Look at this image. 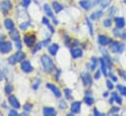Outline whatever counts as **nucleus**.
<instances>
[{
    "label": "nucleus",
    "instance_id": "obj_27",
    "mask_svg": "<svg viewBox=\"0 0 126 116\" xmlns=\"http://www.w3.org/2000/svg\"><path fill=\"white\" fill-rule=\"evenodd\" d=\"M84 102H86V104H88V105H92V104L94 103V99H93L92 97H88V96H86L85 99H84Z\"/></svg>",
    "mask_w": 126,
    "mask_h": 116
},
{
    "label": "nucleus",
    "instance_id": "obj_35",
    "mask_svg": "<svg viewBox=\"0 0 126 116\" xmlns=\"http://www.w3.org/2000/svg\"><path fill=\"white\" fill-rule=\"evenodd\" d=\"M113 34L116 36V37H121V34H122V31L119 28L113 29Z\"/></svg>",
    "mask_w": 126,
    "mask_h": 116
},
{
    "label": "nucleus",
    "instance_id": "obj_51",
    "mask_svg": "<svg viewBox=\"0 0 126 116\" xmlns=\"http://www.w3.org/2000/svg\"><path fill=\"white\" fill-rule=\"evenodd\" d=\"M47 27H48V29H49V30L51 31V33H54L55 32V30H54V28L49 24V25H47Z\"/></svg>",
    "mask_w": 126,
    "mask_h": 116
},
{
    "label": "nucleus",
    "instance_id": "obj_61",
    "mask_svg": "<svg viewBox=\"0 0 126 116\" xmlns=\"http://www.w3.org/2000/svg\"><path fill=\"white\" fill-rule=\"evenodd\" d=\"M123 2H124V3L126 4V0H123Z\"/></svg>",
    "mask_w": 126,
    "mask_h": 116
},
{
    "label": "nucleus",
    "instance_id": "obj_1",
    "mask_svg": "<svg viewBox=\"0 0 126 116\" xmlns=\"http://www.w3.org/2000/svg\"><path fill=\"white\" fill-rule=\"evenodd\" d=\"M40 59H41V63H42V65H43V68H44L45 72L51 73L53 70L56 69V67H55V65H54V63H53V61H52V59L49 58L47 55H43Z\"/></svg>",
    "mask_w": 126,
    "mask_h": 116
},
{
    "label": "nucleus",
    "instance_id": "obj_19",
    "mask_svg": "<svg viewBox=\"0 0 126 116\" xmlns=\"http://www.w3.org/2000/svg\"><path fill=\"white\" fill-rule=\"evenodd\" d=\"M100 62H101V70L103 71V74H104L105 76H108V72H107V63H106L104 58H100Z\"/></svg>",
    "mask_w": 126,
    "mask_h": 116
},
{
    "label": "nucleus",
    "instance_id": "obj_23",
    "mask_svg": "<svg viewBox=\"0 0 126 116\" xmlns=\"http://www.w3.org/2000/svg\"><path fill=\"white\" fill-rule=\"evenodd\" d=\"M102 15H103V12L102 11H98V12H96V13H93L92 15H91V17H90V19L91 20H98V19H100L101 17H102Z\"/></svg>",
    "mask_w": 126,
    "mask_h": 116
},
{
    "label": "nucleus",
    "instance_id": "obj_14",
    "mask_svg": "<svg viewBox=\"0 0 126 116\" xmlns=\"http://www.w3.org/2000/svg\"><path fill=\"white\" fill-rule=\"evenodd\" d=\"M79 5L84 9V10H86V11H89L93 6L91 5V3L88 1V0H81L80 2H79Z\"/></svg>",
    "mask_w": 126,
    "mask_h": 116
},
{
    "label": "nucleus",
    "instance_id": "obj_9",
    "mask_svg": "<svg viewBox=\"0 0 126 116\" xmlns=\"http://www.w3.org/2000/svg\"><path fill=\"white\" fill-rule=\"evenodd\" d=\"M21 68H22V70H23L24 72H27V73H30V72H32V70H33L32 64H31V62H30L29 60L23 61V62H22V65H21Z\"/></svg>",
    "mask_w": 126,
    "mask_h": 116
},
{
    "label": "nucleus",
    "instance_id": "obj_57",
    "mask_svg": "<svg viewBox=\"0 0 126 116\" xmlns=\"http://www.w3.org/2000/svg\"><path fill=\"white\" fill-rule=\"evenodd\" d=\"M2 80H4V75H3V73L0 72V81H2Z\"/></svg>",
    "mask_w": 126,
    "mask_h": 116
},
{
    "label": "nucleus",
    "instance_id": "obj_13",
    "mask_svg": "<svg viewBox=\"0 0 126 116\" xmlns=\"http://www.w3.org/2000/svg\"><path fill=\"white\" fill-rule=\"evenodd\" d=\"M80 107H81V102H74L71 104L70 110L72 113H79L80 112Z\"/></svg>",
    "mask_w": 126,
    "mask_h": 116
},
{
    "label": "nucleus",
    "instance_id": "obj_59",
    "mask_svg": "<svg viewBox=\"0 0 126 116\" xmlns=\"http://www.w3.org/2000/svg\"><path fill=\"white\" fill-rule=\"evenodd\" d=\"M53 23H54V25H58V24H59L58 20H56V19H54V22H53Z\"/></svg>",
    "mask_w": 126,
    "mask_h": 116
},
{
    "label": "nucleus",
    "instance_id": "obj_39",
    "mask_svg": "<svg viewBox=\"0 0 126 116\" xmlns=\"http://www.w3.org/2000/svg\"><path fill=\"white\" fill-rule=\"evenodd\" d=\"M110 26H111V20L107 19V20L104 22V27H106V28H110Z\"/></svg>",
    "mask_w": 126,
    "mask_h": 116
},
{
    "label": "nucleus",
    "instance_id": "obj_20",
    "mask_svg": "<svg viewBox=\"0 0 126 116\" xmlns=\"http://www.w3.org/2000/svg\"><path fill=\"white\" fill-rule=\"evenodd\" d=\"M44 10H45V12H46V14H47L48 17H50V18H54L53 11H52L51 7H50L48 4H45V5H44Z\"/></svg>",
    "mask_w": 126,
    "mask_h": 116
},
{
    "label": "nucleus",
    "instance_id": "obj_3",
    "mask_svg": "<svg viewBox=\"0 0 126 116\" xmlns=\"http://www.w3.org/2000/svg\"><path fill=\"white\" fill-rule=\"evenodd\" d=\"M0 8L4 15H8V12L13 8V4L9 0H5L0 3Z\"/></svg>",
    "mask_w": 126,
    "mask_h": 116
},
{
    "label": "nucleus",
    "instance_id": "obj_24",
    "mask_svg": "<svg viewBox=\"0 0 126 116\" xmlns=\"http://www.w3.org/2000/svg\"><path fill=\"white\" fill-rule=\"evenodd\" d=\"M97 63H98V59L96 58H92V61H91V64H88L89 68L91 70H95L96 66H97Z\"/></svg>",
    "mask_w": 126,
    "mask_h": 116
},
{
    "label": "nucleus",
    "instance_id": "obj_46",
    "mask_svg": "<svg viewBox=\"0 0 126 116\" xmlns=\"http://www.w3.org/2000/svg\"><path fill=\"white\" fill-rule=\"evenodd\" d=\"M88 1L91 3L92 6H95V5H97L98 3H100V0H88Z\"/></svg>",
    "mask_w": 126,
    "mask_h": 116
},
{
    "label": "nucleus",
    "instance_id": "obj_18",
    "mask_svg": "<svg viewBox=\"0 0 126 116\" xmlns=\"http://www.w3.org/2000/svg\"><path fill=\"white\" fill-rule=\"evenodd\" d=\"M4 26H5V28L8 29V30H11V29H13L15 28L14 22L11 19H6L5 22H4Z\"/></svg>",
    "mask_w": 126,
    "mask_h": 116
},
{
    "label": "nucleus",
    "instance_id": "obj_53",
    "mask_svg": "<svg viewBox=\"0 0 126 116\" xmlns=\"http://www.w3.org/2000/svg\"><path fill=\"white\" fill-rule=\"evenodd\" d=\"M94 114H95V115H97V116H101V115H102V114H101V113L98 111V109H97V108H94Z\"/></svg>",
    "mask_w": 126,
    "mask_h": 116
},
{
    "label": "nucleus",
    "instance_id": "obj_4",
    "mask_svg": "<svg viewBox=\"0 0 126 116\" xmlns=\"http://www.w3.org/2000/svg\"><path fill=\"white\" fill-rule=\"evenodd\" d=\"M12 50V43L9 41L0 42V52L2 54H7Z\"/></svg>",
    "mask_w": 126,
    "mask_h": 116
},
{
    "label": "nucleus",
    "instance_id": "obj_48",
    "mask_svg": "<svg viewBox=\"0 0 126 116\" xmlns=\"http://www.w3.org/2000/svg\"><path fill=\"white\" fill-rule=\"evenodd\" d=\"M50 40H51L50 38H48V39H46V40H44V41L42 42V44H43V46H47V45H48V44L50 43Z\"/></svg>",
    "mask_w": 126,
    "mask_h": 116
},
{
    "label": "nucleus",
    "instance_id": "obj_56",
    "mask_svg": "<svg viewBox=\"0 0 126 116\" xmlns=\"http://www.w3.org/2000/svg\"><path fill=\"white\" fill-rule=\"evenodd\" d=\"M4 39H5V36L4 35H0V42L4 41Z\"/></svg>",
    "mask_w": 126,
    "mask_h": 116
},
{
    "label": "nucleus",
    "instance_id": "obj_43",
    "mask_svg": "<svg viewBox=\"0 0 126 116\" xmlns=\"http://www.w3.org/2000/svg\"><path fill=\"white\" fill-rule=\"evenodd\" d=\"M119 111V107H116V106H113L110 110V113H116Z\"/></svg>",
    "mask_w": 126,
    "mask_h": 116
},
{
    "label": "nucleus",
    "instance_id": "obj_28",
    "mask_svg": "<svg viewBox=\"0 0 126 116\" xmlns=\"http://www.w3.org/2000/svg\"><path fill=\"white\" fill-rule=\"evenodd\" d=\"M110 1L111 0H100V5H101V7L103 9H105V8H107L109 6V4L110 3Z\"/></svg>",
    "mask_w": 126,
    "mask_h": 116
},
{
    "label": "nucleus",
    "instance_id": "obj_2",
    "mask_svg": "<svg viewBox=\"0 0 126 116\" xmlns=\"http://www.w3.org/2000/svg\"><path fill=\"white\" fill-rule=\"evenodd\" d=\"M125 49V45L123 43H118V42H110V51L113 54H120L124 51Z\"/></svg>",
    "mask_w": 126,
    "mask_h": 116
},
{
    "label": "nucleus",
    "instance_id": "obj_11",
    "mask_svg": "<svg viewBox=\"0 0 126 116\" xmlns=\"http://www.w3.org/2000/svg\"><path fill=\"white\" fill-rule=\"evenodd\" d=\"M43 114L45 116H56L57 115V111L53 107L46 106V107L43 108Z\"/></svg>",
    "mask_w": 126,
    "mask_h": 116
},
{
    "label": "nucleus",
    "instance_id": "obj_8",
    "mask_svg": "<svg viewBox=\"0 0 126 116\" xmlns=\"http://www.w3.org/2000/svg\"><path fill=\"white\" fill-rule=\"evenodd\" d=\"M8 102H9V103H10L14 108H16V109H18V108L21 107V104H20L19 101L17 100V98H16L15 96H9Z\"/></svg>",
    "mask_w": 126,
    "mask_h": 116
},
{
    "label": "nucleus",
    "instance_id": "obj_40",
    "mask_svg": "<svg viewBox=\"0 0 126 116\" xmlns=\"http://www.w3.org/2000/svg\"><path fill=\"white\" fill-rule=\"evenodd\" d=\"M118 73H119V75H120L124 80H126V71H124L123 69H119V70H118Z\"/></svg>",
    "mask_w": 126,
    "mask_h": 116
},
{
    "label": "nucleus",
    "instance_id": "obj_37",
    "mask_svg": "<svg viewBox=\"0 0 126 116\" xmlns=\"http://www.w3.org/2000/svg\"><path fill=\"white\" fill-rule=\"evenodd\" d=\"M64 95H65V98L67 100H71V91L69 89H65L64 90Z\"/></svg>",
    "mask_w": 126,
    "mask_h": 116
},
{
    "label": "nucleus",
    "instance_id": "obj_58",
    "mask_svg": "<svg viewBox=\"0 0 126 116\" xmlns=\"http://www.w3.org/2000/svg\"><path fill=\"white\" fill-rule=\"evenodd\" d=\"M113 100H114V98H113V97H112V98H110V101H109V102H110V103H112V102H113Z\"/></svg>",
    "mask_w": 126,
    "mask_h": 116
},
{
    "label": "nucleus",
    "instance_id": "obj_45",
    "mask_svg": "<svg viewBox=\"0 0 126 116\" xmlns=\"http://www.w3.org/2000/svg\"><path fill=\"white\" fill-rule=\"evenodd\" d=\"M42 23H43L44 25H46V26H47V25H49V24H50V21H49L46 17H44V18L42 19Z\"/></svg>",
    "mask_w": 126,
    "mask_h": 116
},
{
    "label": "nucleus",
    "instance_id": "obj_31",
    "mask_svg": "<svg viewBox=\"0 0 126 116\" xmlns=\"http://www.w3.org/2000/svg\"><path fill=\"white\" fill-rule=\"evenodd\" d=\"M13 92V86L11 85V84H7L6 86H5V93L7 94V95H9V94H11Z\"/></svg>",
    "mask_w": 126,
    "mask_h": 116
},
{
    "label": "nucleus",
    "instance_id": "obj_49",
    "mask_svg": "<svg viewBox=\"0 0 126 116\" xmlns=\"http://www.w3.org/2000/svg\"><path fill=\"white\" fill-rule=\"evenodd\" d=\"M9 115L15 116V115H19V114H18V112H17L16 110H11V111L9 112Z\"/></svg>",
    "mask_w": 126,
    "mask_h": 116
},
{
    "label": "nucleus",
    "instance_id": "obj_5",
    "mask_svg": "<svg viewBox=\"0 0 126 116\" xmlns=\"http://www.w3.org/2000/svg\"><path fill=\"white\" fill-rule=\"evenodd\" d=\"M36 41V36L34 34H27L24 37V42L28 47L34 46V43Z\"/></svg>",
    "mask_w": 126,
    "mask_h": 116
},
{
    "label": "nucleus",
    "instance_id": "obj_34",
    "mask_svg": "<svg viewBox=\"0 0 126 116\" xmlns=\"http://www.w3.org/2000/svg\"><path fill=\"white\" fill-rule=\"evenodd\" d=\"M30 26H31V22H24L23 24L20 25V28H21V29L25 30V29H28V27H30Z\"/></svg>",
    "mask_w": 126,
    "mask_h": 116
},
{
    "label": "nucleus",
    "instance_id": "obj_30",
    "mask_svg": "<svg viewBox=\"0 0 126 116\" xmlns=\"http://www.w3.org/2000/svg\"><path fill=\"white\" fill-rule=\"evenodd\" d=\"M8 61H9V63L10 64H12V65H14V64H16L18 61H17V58H16V56L15 55H13V56H11L10 58H8Z\"/></svg>",
    "mask_w": 126,
    "mask_h": 116
},
{
    "label": "nucleus",
    "instance_id": "obj_17",
    "mask_svg": "<svg viewBox=\"0 0 126 116\" xmlns=\"http://www.w3.org/2000/svg\"><path fill=\"white\" fill-rule=\"evenodd\" d=\"M48 50H49V53L52 56H56V54H57V52L59 50V45L58 44H52V45L49 46Z\"/></svg>",
    "mask_w": 126,
    "mask_h": 116
},
{
    "label": "nucleus",
    "instance_id": "obj_62",
    "mask_svg": "<svg viewBox=\"0 0 126 116\" xmlns=\"http://www.w3.org/2000/svg\"><path fill=\"white\" fill-rule=\"evenodd\" d=\"M0 29H1V26H0Z\"/></svg>",
    "mask_w": 126,
    "mask_h": 116
},
{
    "label": "nucleus",
    "instance_id": "obj_15",
    "mask_svg": "<svg viewBox=\"0 0 126 116\" xmlns=\"http://www.w3.org/2000/svg\"><path fill=\"white\" fill-rule=\"evenodd\" d=\"M9 35H10V37H11L14 41L20 39V34H19V31H18L17 29H11V30H9Z\"/></svg>",
    "mask_w": 126,
    "mask_h": 116
},
{
    "label": "nucleus",
    "instance_id": "obj_33",
    "mask_svg": "<svg viewBox=\"0 0 126 116\" xmlns=\"http://www.w3.org/2000/svg\"><path fill=\"white\" fill-rule=\"evenodd\" d=\"M32 107H33V105H32V103H26L25 106H24V109H25V111H27V112H31Z\"/></svg>",
    "mask_w": 126,
    "mask_h": 116
},
{
    "label": "nucleus",
    "instance_id": "obj_38",
    "mask_svg": "<svg viewBox=\"0 0 126 116\" xmlns=\"http://www.w3.org/2000/svg\"><path fill=\"white\" fill-rule=\"evenodd\" d=\"M42 46H43V44H42V42L41 43H38L36 46H35V48H34V50L32 51V54H35L37 51H39V50H41V48H42Z\"/></svg>",
    "mask_w": 126,
    "mask_h": 116
},
{
    "label": "nucleus",
    "instance_id": "obj_44",
    "mask_svg": "<svg viewBox=\"0 0 126 116\" xmlns=\"http://www.w3.org/2000/svg\"><path fill=\"white\" fill-rule=\"evenodd\" d=\"M107 86H108V88H109L110 90H112V89H113V84H112V82L110 81V80L107 81Z\"/></svg>",
    "mask_w": 126,
    "mask_h": 116
},
{
    "label": "nucleus",
    "instance_id": "obj_25",
    "mask_svg": "<svg viewBox=\"0 0 126 116\" xmlns=\"http://www.w3.org/2000/svg\"><path fill=\"white\" fill-rule=\"evenodd\" d=\"M40 83H41V80L39 78H35L33 83H32V89L33 90H37L38 87H39V85H40Z\"/></svg>",
    "mask_w": 126,
    "mask_h": 116
},
{
    "label": "nucleus",
    "instance_id": "obj_52",
    "mask_svg": "<svg viewBox=\"0 0 126 116\" xmlns=\"http://www.w3.org/2000/svg\"><path fill=\"white\" fill-rule=\"evenodd\" d=\"M60 74H61V70H60V69H58V73L55 75V79H56V80H58V79H59V77H60Z\"/></svg>",
    "mask_w": 126,
    "mask_h": 116
},
{
    "label": "nucleus",
    "instance_id": "obj_60",
    "mask_svg": "<svg viewBox=\"0 0 126 116\" xmlns=\"http://www.w3.org/2000/svg\"><path fill=\"white\" fill-rule=\"evenodd\" d=\"M108 95H109V93H108V92H106V93H105V94H104V97H107V96H108Z\"/></svg>",
    "mask_w": 126,
    "mask_h": 116
},
{
    "label": "nucleus",
    "instance_id": "obj_26",
    "mask_svg": "<svg viewBox=\"0 0 126 116\" xmlns=\"http://www.w3.org/2000/svg\"><path fill=\"white\" fill-rule=\"evenodd\" d=\"M112 97L114 98V101H115L118 104H121V103H122V99H121V97L118 96L116 93H112Z\"/></svg>",
    "mask_w": 126,
    "mask_h": 116
},
{
    "label": "nucleus",
    "instance_id": "obj_55",
    "mask_svg": "<svg viewBox=\"0 0 126 116\" xmlns=\"http://www.w3.org/2000/svg\"><path fill=\"white\" fill-rule=\"evenodd\" d=\"M121 38H122V39H126V30L122 32V34H121Z\"/></svg>",
    "mask_w": 126,
    "mask_h": 116
},
{
    "label": "nucleus",
    "instance_id": "obj_32",
    "mask_svg": "<svg viewBox=\"0 0 126 116\" xmlns=\"http://www.w3.org/2000/svg\"><path fill=\"white\" fill-rule=\"evenodd\" d=\"M59 107H60L61 109H66V108H67V104H66V102H65L63 100H61V101H60V102H59Z\"/></svg>",
    "mask_w": 126,
    "mask_h": 116
},
{
    "label": "nucleus",
    "instance_id": "obj_16",
    "mask_svg": "<svg viewBox=\"0 0 126 116\" xmlns=\"http://www.w3.org/2000/svg\"><path fill=\"white\" fill-rule=\"evenodd\" d=\"M115 24H116V27L119 28V29H122L125 27V20L121 17H116L115 18Z\"/></svg>",
    "mask_w": 126,
    "mask_h": 116
},
{
    "label": "nucleus",
    "instance_id": "obj_36",
    "mask_svg": "<svg viewBox=\"0 0 126 116\" xmlns=\"http://www.w3.org/2000/svg\"><path fill=\"white\" fill-rule=\"evenodd\" d=\"M117 89H118V91L121 93V95H123V96L126 97V87L121 86V85H117Z\"/></svg>",
    "mask_w": 126,
    "mask_h": 116
},
{
    "label": "nucleus",
    "instance_id": "obj_50",
    "mask_svg": "<svg viewBox=\"0 0 126 116\" xmlns=\"http://www.w3.org/2000/svg\"><path fill=\"white\" fill-rule=\"evenodd\" d=\"M100 77H101V72L98 70L96 72V74H95V79H100Z\"/></svg>",
    "mask_w": 126,
    "mask_h": 116
},
{
    "label": "nucleus",
    "instance_id": "obj_7",
    "mask_svg": "<svg viewBox=\"0 0 126 116\" xmlns=\"http://www.w3.org/2000/svg\"><path fill=\"white\" fill-rule=\"evenodd\" d=\"M46 87L48 88L49 90H51V91L53 92V94H54L57 98H61V97H62V93L60 92L59 88L56 87L55 85H53V84H51V83H47V84H46Z\"/></svg>",
    "mask_w": 126,
    "mask_h": 116
},
{
    "label": "nucleus",
    "instance_id": "obj_29",
    "mask_svg": "<svg viewBox=\"0 0 126 116\" xmlns=\"http://www.w3.org/2000/svg\"><path fill=\"white\" fill-rule=\"evenodd\" d=\"M85 22H86V25L88 26V29H89V32H90V34L91 35H93L94 33H93V25L91 24V22L89 21V19H86L85 20Z\"/></svg>",
    "mask_w": 126,
    "mask_h": 116
},
{
    "label": "nucleus",
    "instance_id": "obj_6",
    "mask_svg": "<svg viewBox=\"0 0 126 116\" xmlns=\"http://www.w3.org/2000/svg\"><path fill=\"white\" fill-rule=\"evenodd\" d=\"M81 78H82L83 84H84L85 86H91V85H92L93 80H92V77H91V75H90L89 73H87V72L82 73V74H81Z\"/></svg>",
    "mask_w": 126,
    "mask_h": 116
},
{
    "label": "nucleus",
    "instance_id": "obj_47",
    "mask_svg": "<svg viewBox=\"0 0 126 116\" xmlns=\"http://www.w3.org/2000/svg\"><path fill=\"white\" fill-rule=\"evenodd\" d=\"M64 42H65V45H66V46H70V44H69V38H68V36H65V37H64Z\"/></svg>",
    "mask_w": 126,
    "mask_h": 116
},
{
    "label": "nucleus",
    "instance_id": "obj_10",
    "mask_svg": "<svg viewBox=\"0 0 126 116\" xmlns=\"http://www.w3.org/2000/svg\"><path fill=\"white\" fill-rule=\"evenodd\" d=\"M70 54H71V57L73 58H78L82 57L83 52H82V50L79 49V48H72V49L70 50Z\"/></svg>",
    "mask_w": 126,
    "mask_h": 116
},
{
    "label": "nucleus",
    "instance_id": "obj_21",
    "mask_svg": "<svg viewBox=\"0 0 126 116\" xmlns=\"http://www.w3.org/2000/svg\"><path fill=\"white\" fill-rule=\"evenodd\" d=\"M15 56H16V58H17V61H18V62H20V61L24 60V59H25V58H26L25 53H24V52H22V51L17 52V53L15 54Z\"/></svg>",
    "mask_w": 126,
    "mask_h": 116
},
{
    "label": "nucleus",
    "instance_id": "obj_54",
    "mask_svg": "<svg viewBox=\"0 0 126 116\" xmlns=\"http://www.w3.org/2000/svg\"><path fill=\"white\" fill-rule=\"evenodd\" d=\"M110 76L111 77V79H112L113 81H117V78H116V77H115L113 74H111V73H110Z\"/></svg>",
    "mask_w": 126,
    "mask_h": 116
},
{
    "label": "nucleus",
    "instance_id": "obj_42",
    "mask_svg": "<svg viewBox=\"0 0 126 116\" xmlns=\"http://www.w3.org/2000/svg\"><path fill=\"white\" fill-rule=\"evenodd\" d=\"M30 4H31V0H23L22 1V5H23V7H28V6H30Z\"/></svg>",
    "mask_w": 126,
    "mask_h": 116
},
{
    "label": "nucleus",
    "instance_id": "obj_41",
    "mask_svg": "<svg viewBox=\"0 0 126 116\" xmlns=\"http://www.w3.org/2000/svg\"><path fill=\"white\" fill-rule=\"evenodd\" d=\"M16 42V47H17V49H19V50H21L22 49V42H21V40L20 39H18V40H16L15 41Z\"/></svg>",
    "mask_w": 126,
    "mask_h": 116
},
{
    "label": "nucleus",
    "instance_id": "obj_12",
    "mask_svg": "<svg viewBox=\"0 0 126 116\" xmlns=\"http://www.w3.org/2000/svg\"><path fill=\"white\" fill-rule=\"evenodd\" d=\"M98 41H99L100 45H102V46H106L108 44H110V42H111V40L106 35H100L98 38Z\"/></svg>",
    "mask_w": 126,
    "mask_h": 116
},
{
    "label": "nucleus",
    "instance_id": "obj_22",
    "mask_svg": "<svg viewBox=\"0 0 126 116\" xmlns=\"http://www.w3.org/2000/svg\"><path fill=\"white\" fill-rule=\"evenodd\" d=\"M53 8H54V10H55L56 13H60L61 11H63V6L60 3H58V2H53Z\"/></svg>",
    "mask_w": 126,
    "mask_h": 116
}]
</instances>
